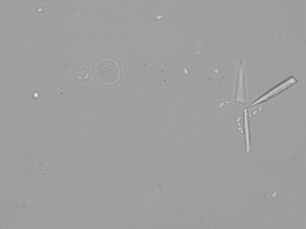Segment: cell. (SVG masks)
I'll return each mask as SVG.
<instances>
[{
	"instance_id": "cell-1",
	"label": "cell",
	"mask_w": 306,
	"mask_h": 229,
	"mask_svg": "<svg viewBox=\"0 0 306 229\" xmlns=\"http://www.w3.org/2000/svg\"><path fill=\"white\" fill-rule=\"evenodd\" d=\"M93 73L98 81L107 86L117 83L121 76L118 63L114 59L109 58H102L97 62L94 66Z\"/></svg>"
},
{
	"instance_id": "cell-2",
	"label": "cell",
	"mask_w": 306,
	"mask_h": 229,
	"mask_svg": "<svg viewBox=\"0 0 306 229\" xmlns=\"http://www.w3.org/2000/svg\"><path fill=\"white\" fill-rule=\"evenodd\" d=\"M296 81V80L294 78L292 77L289 78L257 100L250 104L249 107H250L267 100L273 95L279 93L286 89L290 85L295 83Z\"/></svg>"
},
{
	"instance_id": "cell-3",
	"label": "cell",
	"mask_w": 306,
	"mask_h": 229,
	"mask_svg": "<svg viewBox=\"0 0 306 229\" xmlns=\"http://www.w3.org/2000/svg\"><path fill=\"white\" fill-rule=\"evenodd\" d=\"M244 112V127L246 143V152L248 153L251 151L250 139L249 124L247 109H245Z\"/></svg>"
}]
</instances>
